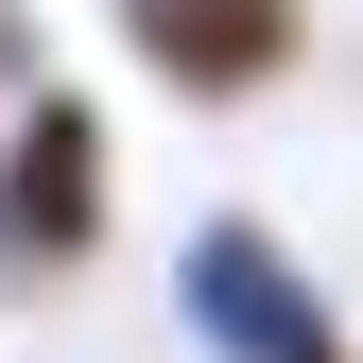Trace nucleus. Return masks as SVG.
I'll use <instances>...</instances> for the list:
<instances>
[{
  "label": "nucleus",
  "instance_id": "obj_1",
  "mask_svg": "<svg viewBox=\"0 0 363 363\" xmlns=\"http://www.w3.org/2000/svg\"><path fill=\"white\" fill-rule=\"evenodd\" d=\"M173 311L225 346V363H346V329H329V294L277 259V225H191V259H173Z\"/></svg>",
  "mask_w": 363,
  "mask_h": 363
},
{
  "label": "nucleus",
  "instance_id": "obj_2",
  "mask_svg": "<svg viewBox=\"0 0 363 363\" xmlns=\"http://www.w3.org/2000/svg\"><path fill=\"white\" fill-rule=\"evenodd\" d=\"M86 242H104V121L69 86H35L0 121V277H69Z\"/></svg>",
  "mask_w": 363,
  "mask_h": 363
},
{
  "label": "nucleus",
  "instance_id": "obj_3",
  "mask_svg": "<svg viewBox=\"0 0 363 363\" xmlns=\"http://www.w3.org/2000/svg\"><path fill=\"white\" fill-rule=\"evenodd\" d=\"M121 35H139V69L173 104H259V86L294 69V0H121Z\"/></svg>",
  "mask_w": 363,
  "mask_h": 363
}]
</instances>
